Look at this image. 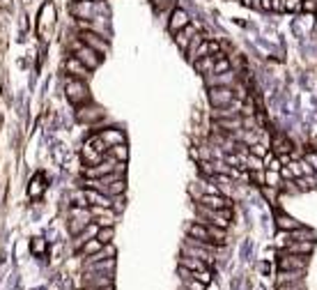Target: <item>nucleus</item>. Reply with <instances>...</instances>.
I'll use <instances>...</instances> for the list:
<instances>
[{
    "label": "nucleus",
    "mask_w": 317,
    "mask_h": 290,
    "mask_svg": "<svg viewBox=\"0 0 317 290\" xmlns=\"http://www.w3.org/2000/svg\"><path fill=\"white\" fill-rule=\"evenodd\" d=\"M65 92H67V99L71 101L74 106H81L83 101L90 99L88 83L81 81V78H67V83H65Z\"/></svg>",
    "instance_id": "f257e3e1"
},
{
    "label": "nucleus",
    "mask_w": 317,
    "mask_h": 290,
    "mask_svg": "<svg viewBox=\"0 0 317 290\" xmlns=\"http://www.w3.org/2000/svg\"><path fill=\"white\" fill-rule=\"evenodd\" d=\"M198 212H200V221L203 223H214V226H219V228H227V223H230V210H227V207L214 210V207L198 205Z\"/></svg>",
    "instance_id": "f03ea898"
},
{
    "label": "nucleus",
    "mask_w": 317,
    "mask_h": 290,
    "mask_svg": "<svg viewBox=\"0 0 317 290\" xmlns=\"http://www.w3.org/2000/svg\"><path fill=\"white\" fill-rule=\"evenodd\" d=\"M74 55L81 62H83V65L90 69V72H92V69H97L99 65H101V53H97L94 48H90L88 44H83L81 39H78V42L74 44Z\"/></svg>",
    "instance_id": "7ed1b4c3"
},
{
    "label": "nucleus",
    "mask_w": 317,
    "mask_h": 290,
    "mask_svg": "<svg viewBox=\"0 0 317 290\" xmlns=\"http://www.w3.org/2000/svg\"><path fill=\"white\" fill-rule=\"evenodd\" d=\"M209 104L214 108H226L234 104V90L227 85H216L209 88Z\"/></svg>",
    "instance_id": "20e7f679"
},
{
    "label": "nucleus",
    "mask_w": 317,
    "mask_h": 290,
    "mask_svg": "<svg viewBox=\"0 0 317 290\" xmlns=\"http://www.w3.org/2000/svg\"><path fill=\"white\" fill-rule=\"evenodd\" d=\"M306 267H308V258H306V256H299V253H285V256L278 260L280 272H294V269L306 272Z\"/></svg>",
    "instance_id": "39448f33"
},
{
    "label": "nucleus",
    "mask_w": 317,
    "mask_h": 290,
    "mask_svg": "<svg viewBox=\"0 0 317 290\" xmlns=\"http://www.w3.org/2000/svg\"><path fill=\"white\" fill-rule=\"evenodd\" d=\"M78 37H81V42H83V44H88L90 48H94V51H97V53H101V55H106L108 51H111L108 42H106V39L101 37L99 32H94V30H83Z\"/></svg>",
    "instance_id": "423d86ee"
},
{
    "label": "nucleus",
    "mask_w": 317,
    "mask_h": 290,
    "mask_svg": "<svg viewBox=\"0 0 317 290\" xmlns=\"http://www.w3.org/2000/svg\"><path fill=\"white\" fill-rule=\"evenodd\" d=\"M65 72H67L71 78H81V81H88V76H90V69L85 67L76 55H71V58L65 60Z\"/></svg>",
    "instance_id": "0eeeda50"
},
{
    "label": "nucleus",
    "mask_w": 317,
    "mask_h": 290,
    "mask_svg": "<svg viewBox=\"0 0 317 290\" xmlns=\"http://www.w3.org/2000/svg\"><path fill=\"white\" fill-rule=\"evenodd\" d=\"M216 53H221L219 42H211V39H203V42L198 44V48L189 55V58H191V62H196V60H200V58H204V55H216Z\"/></svg>",
    "instance_id": "6e6552de"
},
{
    "label": "nucleus",
    "mask_w": 317,
    "mask_h": 290,
    "mask_svg": "<svg viewBox=\"0 0 317 290\" xmlns=\"http://www.w3.org/2000/svg\"><path fill=\"white\" fill-rule=\"evenodd\" d=\"M189 23H191L189 14H186V12H184L181 7H175L173 14H170V21H168V30L175 35V32H180L181 28H186Z\"/></svg>",
    "instance_id": "1a4fd4ad"
},
{
    "label": "nucleus",
    "mask_w": 317,
    "mask_h": 290,
    "mask_svg": "<svg viewBox=\"0 0 317 290\" xmlns=\"http://www.w3.org/2000/svg\"><path fill=\"white\" fill-rule=\"evenodd\" d=\"M234 81H237V76H234L232 69H230V72H223V74H207V76H204L207 88H216V85H227V88H232Z\"/></svg>",
    "instance_id": "9d476101"
},
{
    "label": "nucleus",
    "mask_w": 317,
    "mask_h": 290,
    "mask_svg": "<svg viewBox=\"0 0 317 290\" xmlns=\"http://www.w3.org/2000/svg\"><path fill=\"white\" fill-rule=\"evenodd\" d=\"M177 37H175V44L180 46V51H189V44H191V39H193V35H196V25H186V28H181L180 32H175Z\"/></svg>",
    "instance_id": "9b49d317"
},
{
    "label": "nucleus",
    "mask_w": 317,
    "mask_h": 290,
    "mask_svg": "<svg viewBox=\"0 0 317 290\" xmlns=\"http://www.w3.org/2000/svg\"><path fill=\"white\" fill-rule=\"evenodd\" d=\"M186 235L193 237V240H200V242H211V235H209V228L207 223H189L186 226Z\"/></svg>",
    "instance_id": "f8f14e48"
},
{
    "label": "nucleus",
    "mask_w": 317,
    "mask_h": 290,
    "mask_svg": "<svg viewBox=\"0 0 317 290\" xmlns=\"http://www.w3.org/2000/svg\"><path fill=\"white\" fill-rule=\"evenodd\" d=\"M198 205L214 207V210H223V207H227L230 203H227L223 196H219V193H203V196L198 198Z\"/></svg>",
    "instance_id": "ddd939ff"
},
{
    "label": "nucleus",
    "mask_w": 317,
    "mask_h": 290,
    "mask_svg": "<svg viewBox=\"0 0 317 290\" xmlns=\"http://www.w3.org/2000/svg\"><path fill=\"white\" fill-rule=\"evenodd\" d=\"M85 196H88V203H90V205H99V207H111L113 205V198L106 196V193H101V191H97V189H85Z\"/></svg>",
    "instance_id": "4468645a"
},
{
    "label": "nucleus",
    "mask_w": 317,
    "mask_h": 290,
    "mask_svg": "<svg viewBox=\"0 0 317 290\" xmlns=\"http://www.w3.org/2000/svg\"><path fill=\"white\" fill-rule=\"evenodd\" d=\"M315 249V242L313 240H294L287 244V253H299V256H308Z\"/></svg>",
    "instance_id": "2eb2a0df"
},
{
    "label": "nucleus",
    "mask_w": 317,
    "mask_h": 290,
    "mask_svg": "<svg viewBox=\"0 0 317 290\" xmlns=\"http://www.w3.org/2000/svg\"><path fill=\"white\" fill-rule=\"evenodd\" d=\"M180 265H181V267H186V269H191V272H209L204 260L193 258V256H186V253H181Z\"/></svg>",
    "instance_id": "dca6fc26"
},
{
    "label": "nucleus",
    "mask_w": 317,
    "mask_h": 290,
    "mask_svg": "<svg viewBox=\"0 0 317 290\" xmlns=\"http://www.w3.org/2000/svg\"><path fill=\"white\" fill-rule=\"evenodd\" d=\"M115 269V258H99L88 263V272H111L113 274Z\"/></svg>",
    "instance_id": "f3484780"
},
{
    "label": "nucleus",
    "mask_w": 317,
    "mask_h": 290,
    "mask_svg": "<svg viewBox=\"0 0 317 290\" xmlns=\"http://www.w3.org/2000/svg\"><path fill=\"white\" fill-rule=\"evenodd\" d=\"M101 141H104L108 147H113V145H120V143H124V134H122L120 129H104L101 134Z\"/></svg>",
    "instance_id": "a211bd4d"
},
{
    "label": "nucleus",
    "mask_w": 317,
    "mask_h": 290,
    "mask_svg": "<svg viewBox=\"0 0 317 290\" xmlns=\"http://www.w3.org/2000/svg\"><path fill=\"white\" fill-rule=\"evenodd\" d=\"M55 21V5L53 2H46L44 7H42V14H39V30H44L46 23L51 25Z\"/></svg>",
    "instance_id": "6ab92c4d"
},
{
    "label": "nucleus",
    "mask_w": 317,
    "mask_h": 290,
    "mask_svg": "<svg viewBox=\"0 0 317 290\" xmlns=\"http://www.w3.org/2000/svg\"><path fill=\"white\" fill-rule=\"evenodd\" d=\"M83 159H85V164H88V166H94V164H99V161H104V152H99V150H94L90 143H85Z\"/></svg>",
    "instance_id": "aec40b11"
},
{
    "label": "nucleus",
    "mask_w": 317,
    "mask_h": 290,
    "mask_svg": "<svg viewBox=\"0 0 317 290\" xmlns=\"http://www.w3.org/2000/svg\"><path fill=\"white\" fill-rule=\"evenodd\" d=\"M101 249H104V244L99 242L97 237H92V240H88V242H83V244H81V253H83L85 258H90V256H97Z\"/></svg>",
    "instance_id": "412c9836"
},
{
    "label": "nucleus",
    "mask_w": 317,
    "mask_h": 290,
    "mask_svg": "<svg viewBox=\"0 0 317 290\" xmlns=\"http://www.w3.org/2000/svg\"><path fill=\"white\" fill-rule=\"evenodd\" d=\"M76 19H88L92 14V0H78L74 7H71Z\"/></svg>",
    "instance_id": "4be33fe9"
},
{
    "label": "nucleus",
    "mask_w": 317,
    "mask_h": 290,
    "mask_svg": "<svg viewBox=\"0 0 317 290\" xmlns=\"http://www.w3.org/2000/svg\"><path fill=\"white\" fill-rule=\"evenodd\" d=\"M214 62H216V55H204V58H200V60L193 62V67L200 72V74H211V69H214Z\"/></svg>",
    "instance_id": "5701e85b"
},
{
    "label": "nucleus",
    "mask_w": 317,
    "mask_h": 290,
    "mask_svg": "<svg viewBox=\"0 0 317 290\" xmlns=\"http://www.w3.org/2000/svg\"><path fill=\"white\" fill-rule=\"evenodd\" d=\"M124 189H127V184H124V180L122 177H117L115 182H111L108 187H106L101 193H106V196H111V198H115V196H122L124 193Z\"/></svg>",
    "instance_id": "b1692460"
},
{
    "label": "nucleus",
    "mask_w": 317,
    "mask_h": 290,
    "mask_svg": "<svg viewBox=\"0 0 317 290\" xmlns=\"http://www.w3.org/2000/svg\"><path fill=\"white\" fill-rule=\"evenodd\" d=\"M216 124L232 134V131H239V129H242V118H239V115H237V118H223V120H216Z\"/></svg>",
    "instance_id": "393cba45"
},
{
    "label": "nucleus",
    "mask_w": 317,
    "mask_h": 290,
    "mask_svg": "<svg viewBox=\"0 0 317 290\" xmlns=\"http://www.w3.org/2000/svg\"><path fill=\"white\" fill-rule=\"evenodd\" d=\"M292 281H303L301 269H294V272H280L278 279H276V286H280V283H292Z\"/></svg>",
    "instance_id": "a878e982"
},
{
    "label": "nucleus",
    "mask_w": 317,
    "mask_h": 290,
    "mask_svg": "<svg viewBox=\"0 0 317 290\" xmlns=\"http://www.w3.org/2000/svg\"><path fill=\"white\" fill-rule=\"evenodd\" d=\"M108 152H111V157H113L117 164H124L127 161V157H129V150H127V145L124 143H120V145H113V147H108Z\"/></svg>",
    "instance_id": "bb28decb"
},
{
    "label": "nucleus",
    "mask_w": 317,
    "mask_h": 290,
    "mask_svg": "<svg viewBox=\"0 0 317 290\" xmlns=\"http://www.w3.org/2000/svg\"><path fill=\"white\" fill-rule=\"evenodd\" d=\"M278 228L280 230H290V233H292V230L301 228V223L294 221V219H292V217H287V214H280V217H278Z\"/></svg>",
    "instance_id": "cd10ccee"
},
{
    "label": "nucleus",
    "mask_w": 317,
    "mask_h": 290,
    "mask_svg": "<svg viewBox=\"0 0 317 290\" xmlns=\"http://www.w3.org/2000/svg\"><path fill=\"white\" fill-rule=\"evenodd\" d=\"M104 115V111H99V108H88V111H81L78 113V120H83V122H94V120H99Z\"/></svg>",
    "instance_id": "c85d7f7f"
},
{
    "label": "nucleus",
    "mask_w": 317,
    "mask_h": 290,
    "mask_svg": "<svg viewBox=\"0 0 317 290\" xmlns=\"http://www.w3.org/2000/svg\"><path fill=\"white\" fill-rule=\"evenodd\" d=\"M115 230L113 226H99V233H97V240L101 244H111V240H113Z\"/></svg>",
    "instance_id": "c756f323"
},
{
    "label": "nucleus",
    "mask_w": 317,
    "mask_h": 290,
    "mask_svg": "<svg viewBox=\"0 0 317 290\" xmlns=\"http://www.w3.org/2000/svg\"><path fill=\"white\" fill-rule=\"evenodd\" d=\"M239 115V111H237V104H232V106H226V108H216L214 111V118L216 120H223V118H237Z\"/></svg>",
    "instance_id": "7c9ffc66"
},
{
    "label": "nucleus",
    "mask_w": 317,
    "mask_h": 290,
    "mask_svg": "<svg viewBox=\"0 0 317 290\" xmlns=\"http://www.w3.org/2000/svg\"><path fill=\"white\" fill-rule=\"evenodd\" d=\"M71 203H74L76 207H88L90 205V203H88V196H85V189L74 191V193H71Z\"/></svg>",
    "instance_id": "2f4dec72"
},
{
    "label": "nucleus",
    "mask_w": 317,
    "mask_h": 290,
    "mask_svg": "<svg viewBox=\"0 0 317 290\" xmlns=\"http://www.w3.org/2000/svg\"><path fill=\"white\" fill-rule=\"evenodd\" d=\"M246 168L249 170H262V157H255V154H250L246 157Z\"/></svg>",
    "instance_id": "473e14b6"
},
{
    "label": "nucleus",
    "mask_w": 317,
    "mask_h": 290,
    "mask_svg": "<svg viewBox=\"0 0 317 290\" xmlns=\"http://www.w3.org/2000/svg\"><path fill=\"white\" fill-rule=\"evenodd\" d=\"M276 290H303V281H292V283H280Z\"/></svg>",
    "instance_id": "72a5a7b5"
},
{
    "label": "nucleus",
    "mask_w": 317,
    "mask_h": 290,
    "mask_svg": "<svg viewBox=\"0 0 317 290\" xmlns=\"http://www.w3.org/2000/svg\"><path fill=\"white\" fill-rule=\"evenodd\" d=\"M303 5V0H285V9L287 12H299Z\"/></svg>",
    "instance_id": "f704fd0d"
},
{
    "label": "nucleus",
    "mask_w": 317,
    "mask_h": 290,
    "mask_svg": "<svg viewBox=\"0 0 317 290\" xmlns=\"http://www.w3.org/2000/svg\"><path fill=\"white\" fill-rule=\"evenodd\" d=\"M306 161H308L310 166H313V170L317 173V150H310V152L306 154Z\"/></svg>",
    "instance_id": "c9c22d12"
},
{
    "label": "nucleus",
    "mask_w": 317,
    "mask_h": 290,
    "mask_svg": "<svg viewBox=\"0 0 317 290\" xmlns=\"http://www.w3.org/2000/svg\"><path fill=\"white\" fill-rule=\"evenodd\" d=\"M203 35H193V39H191V44H189V51H186V53H193V51H196V48H198V44H200V42H203Z\"/></svg>",
    "instance_id": "e433bc0d"
},
{
    "label": "nucleus",
    "mask_w": 317,
    "mask_h": 290,
    "mask_svg": "<svg viewBox=\"0 0 317 290\" xmlns=\"http://www.w3.org/2000/svg\"><path fill=\"white\" fill-rule=\"evenodd\" d=\"M301 9L303 12H317V0H303Z\"/></svg>",
    "instance_id": "4c0bfd02"
},
{
    "label": "nucleus",
    "mask_w": 317,
    "mask_h": 290,
    "mask_svg": "<svg viewBox=\"0 0 317 290\" xmlns=\"http://www.w3.org/2000/svg\"><path fill=\"white\" fill-rule=\"evenodd\" d=\"M250 154H255V157H264V145H260V143H253L250 145Z\"/></svg>",
    "instance_id": "58836bf2"
},
{
    "label": "nucleus",
    "mask_w": 317,
    "mask_h": 290,
    "mask_svg": "<svg viewBox=\"0 0 317 290\" xmlns=\"http://www.w3.org/2000/svg\"><path fill=\"white\" fill-rule=\"evenodd\" d=\"M32 251H35V253H42V251H44V240H39V237H37V240L32 242Z\"/></svg>",
    "instance_id": "ea45409f"
},
{
    "label": "nucleus",
    "mask_w": 317,
    "mask_h": 290,
    "mask_svg": "<svg viewBox=\"0 0 317 290\" xmlns=\"http://www.w3.org/2000/svg\"><path fill=\"white\" fill-rule=\"evenodd\" d=\"M272 9L273 12H283L285 9V0H272Z\"/></svg>",
    "instance_id": "a19ab883"
},
{
    "label": "nucleus",
    "mask_w": 317,
    "mask_h": 290,
    "mask_svg": "<svg viewBox=\"0 0 317 290\" xmlns=\"http://www.w3.org/2000/svg\"><path fill=\"white\" fill-rule=\"evenodd\" d=\"M39 191H42V184H39V177H35V182H32V189H30V196H39Z\"/></svg>",
    "instance_id": "79ce46f5"
},
{
    "label": "nucleus",
    "mask_w": 317,
    "mask_h": 290,
    "mask_svg": "<svg viewBox=\"0 0 317 290\" xmlns=\"http://www.w3.org/2000/svg\"><path fill=\"white\" fill-rule=\"evenodd\" d=\"M154 2V7H158V9H163L166 5H170V0H152Z\"/></svg>",
    "instance_id": "37998d69"
},
{
    "label": "nucleus",
    "mask_w": 317,
    "mask_h": 290,
    "mask_svg": "<svg viewBox=\"0 0 317 290\" xmlns=\"http://www.w3.org/2000/svg\"><path fill=\"white\" fill-rule=\"evenodd\" d=\"M244 5H246V7H257L260 9V0H242Z\"/></svg>",
    "instance_id": "c03bdc74"
},
{
    "label": "nucleus",
    "mask_w": 317,
    "mask_h": 290,
    "mask_svg": "<svg viewBox=\"0 0 317 290\" xmlns=\"http://www.w3.org/2000/svg\"><path fill=\"white\" fill-rule=\"evenodd\" d=\"M260 9L269 12V9H272V0H260Z\"/></svg>",
    "instance_id": "a18cd8bd"
},
{
    "label": "nucleus",
    "mask_w": 317,
    "mask_h": 290,
    "mask_svg": "<svg viewBox=\"0 0 317 290\" xmlns=\"http://www.w3.org/2000/svg\"><path fill=\"white\" fill-rule=\"evenodd\" d=\"M313 147H315V150H317V136L313 138Z\"/></svg>",
    "instance_id": "49530a36"
},
{
    "label": "nucleus",
    "mask_w": 317,
    "mask_h": 290,
    "mask_svg": "<svg viewBox=\"0 0 317 290\" xmlns=\"http://www.w3.org/2000/svg\"><path fill=\"white\" fill-rule=\"evenodd\" d=\"M181 290H186V288H181Z\"/></svg>",
    "instance_id": "de8ad7c7"
}]
</instances>
